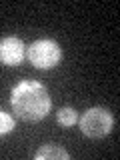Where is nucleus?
I'll use <instances>...</instances> for the list:
<instances>
[{
    "label": "nucleus",
    "mask_w": 120,
    "mask_h": 160,
    "mask_svg": "<svg viewBox=\"0 0 120 160\" xmlns=\"http://www.w3.org/2000/svg\"><path fill=\"white\" fill-rule=\"evenodd\" d=\"M60 46L54 40H36L28 48V58L36 68H54L60 62Z\"/></svg>",
    "instance_id": "obj_3"
},
{
    "label": "nucleus",
    "mask_w": 120,
    "mask_h": 160,
    "mask_svg": "<svg viewBox=\"0 0 120 160\" xmlns=\"http://www.w3.org/2000/svg\"><path fill=\"white\" fill-rule=\"evenodd\" d=\"M10 104H12V110L16 112L18 118L26 120V122H38L48 114L52 100H50L48 90L42 84L24 80L12 88Z\"/></svg>",
    "instance_id": "obj_1"
},
{
    "label": "nucleus",
    "mask_w": 120,
    "mask_h": 160,
    "mask_svg": "<svg viewBox=\"0 0 120 160\" xmlns=\"http://www.w3.org/2000/svg\"><path fill=\"white\" fill-rule=\"evenodd\" d=\"M114 118L108 110L104 108H90L88 112L82 114L80 118V130L88 138H102L112 130Z\"/></svg>",
    "instance_id": "obj_2"
},
{
    "label": "nucleus",
    "mask_w": 120,
    "mask_h": 160,
    "mask_svg": "<svg viewBox=\"0 0 120 160\" xmlns=\"http://www.w3.org/2000/svg\"><path fill=\"white\" fill-rule=\"evenodd\" d=\"M24 58V44L16 36H8L0 40V62L6 66H16Z\"/></svg>",
    "instance_id": "obj_4"
},
{
    "label": "nucleus",
    "mask_w": 120,
    "mask_h": 160,
    "mask_svg": "<svg viewBox=\"0 0 120 160\" xmlns=\"http://www.w3.org/2000/svg\"><path fill=\"white\" fill-rule=\"evenodd\" d=\"M36 158L38 160H44V158H58V160H66L68 158V152L60 146H42L36 152Z\"/></svg>",
    "instance_id": "obj_5"
},
{
    "label": "nucleus",
    "mask_w": 120,
    "mask_h": 160,
    "mask_svg": "<svg viewBox=\"0 0 120 160\" xmlns=\"http://www.w3.org/2000/svg\"><path fill=\"white\" fill-rule=\"evenodd\" d=\"M14 128V118L0 110V134H8Z\"/></svg>",
    "instance_id": "obj_7"
},
{
    "label": "nucleus",
    "mask_w": 120,
    "mask_h": 160,
    "mask_svg": "<svg viewBox=\"0 0 120 160\" xmlns=\"http://www.w3.org/2000/svg\"><path fill=\"white\" fill-rule=\"evenodd\" d=\"M56 120H58L60 126H72L78 120V114L74 108H60L58 114H56Z\"/></svg>",
    "instance_id": "obj_6"
}]
</instances>
